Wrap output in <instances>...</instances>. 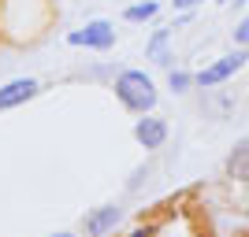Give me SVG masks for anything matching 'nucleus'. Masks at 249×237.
Here are the masks:
<instances>
[{
  "label": "nucleus",
  "instance_id": "obj_1",
  "mask_svg": "<svg viewBox=\"0 0 249 237\" xmlns=\"http://www.w3.org/2000/svg\"><path fill=\"white\" fill-rule=\"evenodd\" d=\"M115 96H119V104L126 111H134V115H145L156 108V89L145 71H123L115 78Z\"/></svg>",
  "mask_w": 249,
  "mask_h": 237
},
{
  "label": "nucleus",
  "instance_id": "obj_2",
  "mask_svg": "<svg viewBox=\"0 0 249 237\" xmlns=\"http://www.w3.org/2000/svg\"><path fill=\"white\" fill-rule=\"evenodd\" d=\"M67 45H74V48H112L115 45V26L108 19H93V22H86L82 30H74L67 33Z\"/></svg>",
  "mask_w": 249,
  "mask_h": 237
},
{
  "label": "nucleus",
  "instance_id": "obj_3",
  "mask_svg": "<svg viewBox=\"0 0 249 237\" xmlns=\"http://www.w3.org/2000/svg\"><path fill=\"white\" fill-rule=\"evenodd\" d=\"M246 48H238V52H231V56H223V60H216L212 67H205L201 74H194V82L201 85V89H216V85H223L231 78V74H238L242 67H246Z\"/></svg>",
  "mask_w": 249,
  "mask_h": 237
},
{
  "label": "nucleus",
  "instance_id": "obj_4",
  "mask_svg": "<svg viewBox=\"0 0 249 237\" xmlns=\"http://www.w3.org/2000/svg\"><path fill=\"white\" fill-rule=\"evenodd\" d=\"M134 137H138V144L142 148H160V144L167 141V123L164 119H156V115H145V119H138L134 123Z\"/></svg>",
  "mask_w": 249,
  "mask_h": 237
},
{
  "label": "nucleus",
  "instance_id": "obj_5",
  "mask_svg": "<svg viewBox=\"0 0 249 237\" xmlns=\"http://www.w3.org/2000/svg\"><path fill=\"white\" fill-rule=\"evenodd\" d=\"M34 93H37V82H34V78H15V82L0 85V111H8V108H19V104H26Z\"/></svg>",
  "mask_w": 249,
  "mask_h": 237
},
{
  "label": "nucleus",
  "instance_id": "obj_6",
  "mask_svg": "<svg viewBox=\"0 0 249 237\" xmlns=\"http://www.w3.org/2000/svg\"><path fill=\"white\" fill-rule=\"evenodd\" d=\"M119 219H123V211L108 204V207H97V211H89V215L82 219V226H86V234H89V237H104L108 230L119 226Z\"/></svg>",
  "mask_w": 249,
  "mask_h": 237
},
{
  "label": "nucleus",
  "instance_id": "obj_7",
  "mask_svg": "<svg viewBox=\"0 0 249 237\" xmlns=\"http://www.w3.org/2000/svg\"><path fill=\"white\" fill-rule=\"evenodd\" d=\"M227 171L234 178H249V141H242L234 152H231V159H227Z\"/></svg>",
  "mask_w": 249,
  "mask_h": 237
},
{
  "label": "nucleus",
  "instance_id": "obj_8",
  "mask_svg": "<svg viewBox=\"0 0 249 237\" xmlns=\"http://www.w3.org/2000/svg\"><path fill=\"white\" fill-rule=\"evenodd\" d=\"M167 37H171V30H156V37L149 41V48H145L149 60H156V63H171V60H167Z\"/></svg>",
  "mask_w": 249,
  "mask_h": 237
},
{
  "label": "nucleus",
  "instance_id": "obj_9",
  "mask_svg": "<svg viewBox=\"0 0 249 237\" xmlns=\"http://www.w3.org/2000/svg\"><path fill=\"white\" fill-rule=\"evenodd\" d=\"M156 11H160V4H156V0H145V4H130V8L123 11V19L126 22H145V19H153Z\"/></svg>",
  "mask_w": 249,
  "mask_h": 237
},
{
  "label": "nucleus",
  "instance_id": "obj_10",
  "mask_svg": "<svg viewBox=\"0 0 249 237\" xmlns=\"http://www.w3.org/2000/svg\"><path fill=\"white\" fill-rule=\"evenodd\" d=\"M167 85H171L175 93H186L190 85H194V74H186V71H171V74H167Z\"/></svg>",
  "mask_w": 249,
  "mask_h": 237
},
{
  "label": "nucleus",
  "instance_id": "obj_11",
  "mask_svg": "<svg viewBox=\"0 0 249 237\" xmlns=\"http://www.w3.org/2000/svg\"><path fill=\"white\" fill-rule=\"evenodd\" d=\"M234 41H238L242 48H249V15L238 22V26H234Z\"/></svg>",
  "mask_w": 249,
  "mask_h": 237
},
{
  "label": "nucleus",
  "instance_id": "obj_12",
  "mask_svg": "<svg viewBox=\"0 0 249 237\" xmlns=\"http://www.w3.org/2000/svg\"><path fill=\"white\" fill-rule=\"evenodd\" d=\"M171 4H175V8H178V11H190V8H197L201 0H171Z\"/></svg>",
  "mask_w": 249,
  "mask_h": 237
},
{
  "label": "nucleus",
  "instance_id": "obj_13",
  "mask_svg": "<svg viewBox=\"0 0 249 237\" xmlns=\"http://www.w3.org/2000/svg\"><path fill=\"white\" fill-rule=\"evenodd\" d=\"M130 237H145V230H134V234H130Z\"/></svg>",
  "mask_w": 249,
  "mask_h": 237
},
{
  "label": "nucleus",
  "instance_id": "obj_14",
  "mask_svg": "<svg viewBox=\"0 0 249 237\" xmlns=\"http://www.w3.org/2000/svg\"><path fill=\"white\" fill-rule=\"evenodd\" d=\"M49 237H74V234H49Z\"/></svg>",
  "mask_w": 249,
  "mask_h": 237
},
{
  "label": "nucleus",
  "instance_id": "obj_15",
  "mask_svg": "<svg viewBox=\"0 0 249 237\" xmlns=\"http://www.w3.org/2000/svg\"><path fill=\"white\" fill-rule=\"evenodd\" d=\"M216 4H231V0H216Z\"/></svg>",
  "mask_w": 249,
  "mask_h": 237
}]
</instances>
